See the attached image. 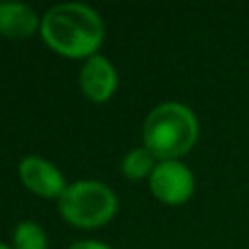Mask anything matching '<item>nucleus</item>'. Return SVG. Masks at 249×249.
Here are the masks:
<instances>
[{
	"label": "nucleus",
	"instance_id": "20e7f679",
	"mask_svg": "<svg viewBox=\"0 0 249 249\" xmlns=\"http://www.w3.org/2000/svg\"><path fill=\"white\" fill-rule=\"evenodd\" d=\"M151 193L164 203H184L195 190V177L186 164L177 160H164L155 164L149 175Z\"/></svg>",
	"mask_w": 249,
	"mask_h": 249
},
{
	"label": "nucleus",
	"instance_id": "1a4fd4ad",
	"mask_svg": "<svg viewBox=\"0 0 249 249\" xmlns=\"http://www.w3.org/2000/svg\"><path fill=\"white\" fill-rule=\"evenodd\" d=\"M46 232L35 221H22L13 230V249H46Z\"/></svg>",
	"mask_w": 249,
	"mask_h": 249
},
{
	"label": "nucleus",
	"instance_id": "f257e3e1",
	"mask_svg": "<svg viewBox=\"0 0 249 249\" xmlns=\"http://www.w3.org/2000/svg\"><path fill=\"white\" fill-rule=\"evenodd\" d=\"M42 37L53 51L66 57H92L103 42L101 16L83 2H61L42 16Z\"/></svg>",
	"mask_w": 249,
	"mask_h": 249
},
{
	"label": "nucleus",
	"instance_id": "39448f33",
	"mask_svg": "<svg viewBox=\"0 0 249 249\" xmlns=\"http://www.w3.org/2000/svg\"><path fill=\"white\" fill-rule=\"evenodd\" d=\"M20 177L31 193L39 195V197H46V199H53V197L59 199L64 195V190L68 188L59 168L55 164H51L48 160L39 158V155H26V158H22Z\"/></svg>",
	"mask_w": 249,
	"mask_h": 249
},
{
	"label": "nucleus",
	"instance_id": "423d86ee",
	"mask_svg": "<svg viewBox=\"0 0 249 249\" xmlns=\"http://www.w3.org/2000/svg\"><path fill=\"white\" fill-rule=\"evenodd\" d=\"M116 83H118L116 68L103 55L88 57L81 72H79V86H81L83 94L88 99L96 101V103L107 101L116 90Z\"/></svg>",
	"mask_w": 249,
	"mask_h": 249
},
{
	"label": "nucleus",
	"instance_id": "f03ea898",
	"mask_svg": "<svg viewBox=\"0 0 249 249\" xmlns=\"http://www.w3.org/2000/svg\"><path fill=\"white\" fill-rule=\"evenodd\" d=\"M199 124L193 109L181 103H160L149 112L142 127L144 146L164 162L179 158L197 142Z\"/></svg>",
	"mask_w": 249,
	"mask_h": 249
},
{
	"label": "nucleus",
	"instance_id": "0eeeda50",
	"mask_svg": "<svg viewBox=\"0 0 249 249\" xmlns=\"http://www.w3.org/2000/svg\"><path fill=\"white\" fill-rule=\"evenodd\" d=\"M42 26V18L24 2H0V35L22 39Z\"/></svg>",
	"mask_w": 249,
	"mask_h": 249
},
{
	"label": "nucleus",
	"instance_id": "7ed1b4c3",
	"mask_svg": "<svg viewBox=\"0 0 249 249\" xmlns=\"http://www.w3.org/2000/svg\"><path fill=\"white\" fill-rule=\"evenodd\" d=\"M116 195L101 181H74L59 197V212L77 228H99L116 212Z\"/></svg>",
	"mask_w": 249,
	"mask_h": 249
},
{
	"label": "nucleus",
	"instance_id": "6e6552de",
	"mask_svg": "<svg viewBox=\"0 0 249 249\" xmlns=\"http://www.w3.org/2000/svg\"><path fill=\"white\" fill-rule=\"evenodd\" d=\"M153 160H155V155L151 153L146 146L131 149L123 158V164H121L124 177H129V179H142V177H149L155 168Z\"/></svg>",
	"mask_w": 249,
	"mask_h": 249
},
{
	"label": "nucleus",
	"instance_id": "9d476101",
	"mask_svg": "<svg viewBox=\"0 0 249 249\" xmlns=\"http://www.w3.org/2000/svg\"><path fill=\"white\" fill-rule=\"evenodd\" d=\"M68 249H112V247H107L105 243H99V241H77Z\"/></svg>",
	"mask_w": 249,
	"mask_h": 249
},
{
	"label": "nucleus",
	"instance_id": "9b49d317",
	"mask_svg": "<svg viewBox=\"0 0 249 249\" xmlns=\"http://www.w3.org/2000/svg\"><path fill=\"white\" fill-rule=\"evenodd\" d=\"M0 249H13V247H9V245H4V243H0Z\"/></svg>",
	"mask_w": 249,
	"mask_h": 249
}]
</instances>
